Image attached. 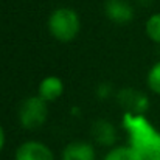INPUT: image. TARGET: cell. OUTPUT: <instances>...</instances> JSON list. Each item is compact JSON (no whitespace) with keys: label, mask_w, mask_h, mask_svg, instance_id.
I'll use <instances>...</instances> for the list:
<instances>
[{"label":"cell","mask_w":160,"mask_h":160,"mask_svg":"<svg viewBox=\"0 0 160 160\" xmlns=\"http://www.w3.org/2000/svg\"><path fill=\"white\" fill-rule=\"evenodd\" d=\"M123 128L128 132L129 143L143 157L160 148V132L148 121L145 115L124 113Z\"/></svg>","instance_id":"cell-1"},{"label":"cell","mask_w":160,"mask_h":160,"mask_svg":"<svg viewBox=\"0 0 160 160\" xmlns=\"http://www.w3.org/2000/svg\"><path fill=\"white\" fill-rule=\"evenodd\" d=\"M48 33L59 42H72L78 38L81 31V17L79 14L68 6H61L52 11L47 20Z\"/></svg>","instance_id":"cell-2"},{"label":"cell","mask_w":160,"mask_h":160,"mask_svg":"<svg viewBox=\"0 0 160 160\" xmlns=\"http://www.w3.org/2000/svg\"><path fill=\"white\" fill-rule=\"evenodd\" d=\"M48 118V103L38 93L27 97L17 109L19 124L27 131H36L45 124Z\"/></svg>","instance_id":"cell-3"},{"label":"cell","mask_w":160,"mask_h":160,"mask_svg":"<svg viewBox=\"0 0 160 160\" xmlns=\"http://www.w3.org/2000/svg\"><path fill=\"white\" fill-rule=\"evenodd\" d=\"M118 106L124 110V113H134V115H145L151 106L149 97L134 87H123L115 93Z\"/></svg>","instance_id":"cell-4"},{"label":"cell","mask_w":160,"mask_h":160,"mask_svg":"<svg viewBox=\"0 0 160 160\" xmlns=\"http://www.w3.org/2000/svg\"><path fill=\"white\" fill-rule=\"evenodd\" d=\"M14 160H56L52 148L39 140L20 143L14 152Z\"/></svg>","instance_id":"cell-5"},{"label":"cell","mask_w":160,"mask_h":160,"mask_svg":"<svg viewBox=\"0 0 160 160\" xmlns=\"http://www.w3.org/2000/svg\"><path fill=\"white\" fill-rule=\"evenodd\" d=\"M90 135L98 146L103 148H113L117 143V128L106 118H98L90 126Z\"/></svg>","instance_id":"cell-6"},{"label":"cell","mask_w":160,"mask_h":160,"mask_svg":"<svg viewBox=\"0 0 160 160\" xmlns=\"http://www.w3.org/2000/svg\"><path fill=\"white\" fill-rule=\"evenodd\" d=\"M104 14L115 25H128L134 20V8L126 0H106Z\"/></svg>","instance_id":"cell-7"},{"label":"cell","mask_w":160,"mask_h":160,"mask_svg":"<svg viewBox=\"0 0 160 160\" xmlns=\"http://www.w3.org/2000/svg\"><path fill=\"white\" fill-rule=\"evenodd\" d=\"M61 160H97V149L90 142L75 140L64 146Z\"/></svg>","instance_id":"cell-8"},{"label":"cell","mask_w":160,"mask_h":160,"mask_svg":"<svg viewBox=\"0 0 160 160\" xmlns=\"http://www.w3.org/2000/svg\"><path fill=\"white\" fill-rule=\"evenodd\" d=\"M64 81L59 78V76H45L44 79H41L39 86H38V95L41 98H44L47 103H53L58 101L62 93H64Z\"/></svg>","instance_id":"cell-9"},{"label":"cell","mask_w":160,"mask_h":160,"mask_svg":"<svg viewBox=\"0 0 160 160\" xmlns=\"http://www.w3.org/2000/svg\"><path fill=\"white\" fill-rule=\"evenodd\" d=\"M103 160H145V157L131 145H124L110 148Z\"/></svg>","instance_id":"cell-10"},{"label":"cell","mask_w":160,"mask_h":160,"mask_svg":"<svg viewBox=\"0 0 160 160\" xmlns=\"http://www.w3.org/2000/svg\"><path fill=\"white\" fill-rule=\"evenodd\" d=\"M145 33L149 41L160 45V12H154L148 17L145 23Z\"/></svg>","instance_id":"cell-11"},{"label":"cell","mask_w":160,"mask_h":160,"mask_svg":"<svg viewBox=\"0 0 160 160\" xmlns=\"http://www.w3.org/2000/svg\"><path fill=\"white\" fill-rule=\"evenodd\" d=\"M146 84H148V89L154 95H159L160 97V61H157L156 64H152L151 68L148 70Z\"/></svg>","instance_id":"cell-12"},{"label":"cell","mask_w":160,"mask_h":160,"mask_svg":"<svg viewBox=\"0 0 160 160\" xmlns=\"http://www.w3.org/2000/svg\"><path fill=\"white\" fill-rule=\"evenodd\" d=\"M95 93H97L98 100H109L113 95V87L110 82H100L95 89Z\"/></svg>","instance_id":"cell-13"},{"label":"cell","mask_w":160,"mask_h":160,"mask_svg":"<svg viewBox=\"0 0 160 160\" xmlns=\"http://www.w3.org/2000/svg\"><path fill=\"white\" fill-rule=\"evenodd\" d=\"M5 143H6V134H5V129H3V126H2V123H0V152L3 151Z\"/></svg>","instance_id":"cell-14"},{"label":"cell","mask_w":160,"mask_h":160,"mask_svg":"<svg viewBox=\"0 0 160 160\" xmlns=\"http://www.w3.org/2000/svg\"><path fill=\"white\" fill-rule=\"evenodd\" d=\"M145 160H160V148L152 151V152H149L148 156H145Z\"/></svg>","instance_id":"cell-15"},{"label":"cell","mask_w":160,"mask_h":160,"mask_svg":"<svg viewBox=\"0 0 160 160\" xmlns=\"http://www.w3.org/2000/svg\"><path fill=\"white\" fill-rule=\"evenodd\" d=\"M137 2H138L140 5H143V6H148V5H149L152 0H137Z\"/></svg>","instance_id":"cell-16"}]
</instances>
